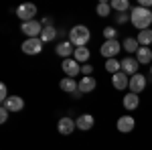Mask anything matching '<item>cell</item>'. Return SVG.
Here are the masks:
<instances>
[{
    "instance_id": "3",
    "label": "cell",
    "mask_w": 152,
    "mask_h": 150,
    "mask_svg": "<svg viewBox=\"0 0 152 150\" xmlns=\"http://www.w3.org/2000/svg\"><path fill=\"white\" fill-rule=\"evenodd\" d=\"M99 51H102V55H104L105 59H116V55L122 51V45H120L118 39H112V41H105Z\"/></svg>"
},
{
    "instance_id": "34",
    "label": "cell",
    "mask_w": 152,
    "mask_h": 150,
    "mask_svg": "<svg viewBox=\"0 0 152 150\" xmlns=\"http://www.w3.org/2000/svg\"><path fill=\"white\" fill-rule=\"evenodd\" d=\"M150 73H152V65H150Z\"/></svg>"
},
{
    "instance_id": "5",
    "label": "cell",
    "mask_w": 152,
    "mask_h": 150,
    "mask_svg": "<svg viewBox=\"0 0 152 150\" xmlns=\"http://www.w3.org/2000/svg\"><path fill=\"white\" fill-rule=\"evenodd\" d=\"M35 14H37V6H35V4H28V2H26V4H20V6L16 8V16H18L23 23L35 20V18H33Z\"/></svg>"
},
{
    "instance_id": "17",
    "label": "cell",
    "mask_w": 152,
    "mask_h": 150,
    "mask_svg": "<svg viewBox=\"0 0 152 150\" xmlns=\"http://www.w3.org/2000/svg\"><path fill=\"white\" fill-rule=\"evenodd\" d=\"M112 83H114V87L116 89H126L130 85V77L124 73V71H120L116 75H112Z\"/></svg>"
},
{
    "instance_id": "26",
    "label": "cell",
    "mask_w": 152,
    "mask_h": 150,
    "mask_svg": "<svg viewBox=\"0 0 152 150\" xmlns=\"http://www.w3.org/2000/svg\"><path fill=\"white\" fill-rule=\"evenodd\" d=\"M110 10H112V6H110L107 2H99V4H97V8H95V12H97V16H102V18H105V16H110Z\"/></svg>"
},
{
    "instance_id": "8",
    "label": "cell",
    "mask_w": 152,
    "mask_h": 150,
    "mask_svg": "<svg viewBox=\"0 0 152 150\" xmlns=\"http://www.w3.org/2000/svg\"><path fill=\"white\" fill-rule=\"evenodd\" d=\"M63 71H65V77H77L81 73V65H77V61L69 57L63 61Z\"/></svg>"
},
{
    "instance_id": "27",
    "label": "cell",
    "mask_w": 152,
    "mask_h": 150,
    "mask_svg": "<svg viewBox=\"0 0 152 150\" xmlns=\"http://www.w3.org/2000/svg\"><path fill=\"white\" fill-rule=\"evenodd\" d=\"M116 29H112V26H107V29H104V37H105V41H112V39H116Z\"/></svg>"
},
{
    "instance_id": "24",
    "label": "cell",
    "mask_w": 152,
    "mask_h": 150,
    "mask_svg": "<svg viewBox=\"0 0 152 150\" xmlns=\"http://www.w3.org/2000/svg\"><path fill=\"white\" fill-rule=\"evenodd\" d=\"M73 59H75L77 63H85V61L89 59V49H87V47H77L75 53H73Z\"/></svg>"
},
{
    "instance_id": "32",
    "label": "cell",
    "mask_w": 152,
    "mask_h": 150,
    "mask_svg": "<svg viewBox=\"0 0 152 150\" xmlns=\"http://www.w3.org/2000/svg\"><path fill=\"white\" fill-rule=\"evenodd\" d=\"M140 6H142V8H148V10H150V8H152V0H140Z\"/></svg>"
},
{
    "instance_id": "14",
    "label": "cell",
    "mask_w": 152,
    "mask_h": 150,
    "mask_svg": "<svg viewBox=\"0 0 152 150\" xmlns=\"http://www.w3.org/2000/svg\"><path fill=\"white\" fill-rule=\"evenodd\" d=\"M59 87H61V91H65V93H75L79 89V81H75L73 77H63L59 81Z\"/></svg>"
},
{
    "instance_id": "30",
    "label": "cell",
    "mask_w": 152,
    "mask_h": 150,
    "mask_svg": "<svg viewBox=\"0 0 152 150\" xmlns=\"http://www.w3.org/2000/svg\"><path fill=\"white\" fill-rule=\"evenodd\" d=\"M91 71H94V67H91V65H83V67H81L83 77H91Z\"/></svg>"
},
{
    "instance_id": "10",
    "label": "cell",
    "mask_w": 152,
    "mask_h": 150,
    "mask_svg": "<svg viewBox=\"0 0 152 150\" xmlns=\"http://www.w3.org/2000/svg\"><path fill=\"white\" fill-rule=\"evenodd\" d=\"M95 124L94 116L91 114H81L77 120H75V126H77V130H81V132H87V130H91Z\"/></svg>"
},
{
    "instance_id": "16",
    "label": "cell",
    "mask_w": 152,
    "mask_h": 150,
    "mask_svg": "<svg viewBox=\"0 0 152 150\" xmlns=\"http://www.w3.org/2000/svg\"><path fill=\"white\" fill-rule=\"evenodd\" d=\"M136 59H138V63L140 65H152V49L150 47H140L138 51H136Z\"/></svg>"
},
{
    "instance_id": "22",
    "label": "cell",
    "mask_w": 152,
    "mask_h": 150,
    "mask_svg": "<svg viewBox=\"0 0 152 150\" xmlns=\"http://www.w3.org/2000/svg\"><path fill=\"white\" fill-rule=\"evenodd\" d=\"M55 37H57V29H55V26H45L39 39H41L43 43H51V41H55Z\"/></svg>"
},
{
    "instance_id": "29",
    "label": "cell",
    "mask_w": 152,
    "mask_h": 150,
    "mask_svg": "<svg viewBox=\"0 0 152 150\" xmlns=\"http://www.w3.org/2000/svg\"><path fill=\"white\" fill-rule=\"evenodd\" d=\"M8 114H10V112H8V110H6V108L2 105V108H0V122H2V124H4V122L8 120Z\"/></svg>"
},
{
    "instance_id": "19",
    "label": "cell",
    "mask_w": 152,
    "mask_h": 150,
    "mask_svg": "<svg viewBox=\"0 0 152 150\" xmlns=\"http://www.w3.org/2000/svg\"><path fill=\"white\" fill-rule=\"evenodd\" d=\"M122 49H124L126 53H136V51L140 49V43H138L136 39H132V37H126L124 43H122Z\"/></svg>"
},
{
    "instance_id": "28",
    "label": "cell",
    "mask_w": 152,
    "mask_h": 150,
    "mask_svg": "<svg viewBox=\"0 0 152 150\" xmlns=\"http://www.w3.org/2000/svg\"><path fill=\"white\" fill-rule=\"evenodd\" d=\"M8 97H10V95H8V89H6V85L2 83V85H0V100H2V102H6Z\"/></svg>"
},
{
    "instance_id": "15",
    "label": "cell",
    "mask_w": 152,
    "mask_h": 150,
    "mask_svg": "<svg viewBox=\"0 0 152 150\" xmlns=\"http://www.w3.org/2000/svg\"><path fill=\"white\" fill-rule=\"evenodd\" d=\"M55 53H57L59 57H65V59H69L73 53H75V47L71 45V41H63V43H59L57 49H55Z\"/></svg>"
},
{
    "instance_id": "9",
    "label": "cell",
    "mask_w": 152,
    "mask_h": 150,
    "mask_svg": "<svg viewBox=\"0 0 152 150\" xmlns=\"http://www.w3.org/2000/svg\"><path fill=\"white\" fill-rule=\"evenodd\" d=\"M138 67H140V63H138L136 57H126L124 61H122V71H124L128 77L136 75V73H138Z\"/></svg>"
},
{
    "instance_id": "31",
    "label": "cell",
    "mask_w": 152,
    "mask_h": 150,
    "mask_svg": "<svg viewBox=\"0 0 152 150\" xmlns=\"http://www.w3.org/2000/svg\"><path fill=\"white\" fill-rule=\"evenodd\" d=\"M128 18H130V16H126V12H120V14L116 16V23H126Z\"/></svg>"
},
{
    "instance_id": "4",
    "label": "cell",
    "mask_w": 152,
    "mask_h": 150,
    "mask_svg": "<svg viewBox=\"0 0 152 150\" xmlns=\"http://www.w3.org/2000/svg\"><path fill=\"white\" fill-rule=\"evenodd\" d=\"M20 31H23L28 39H39V37H41V33H43V23H39V20H28V23H23Z\"/></svg>"
},
{
    "instance_id": "2",
    "label": "cell",
    "mask_w": 152,
    "mask_h": 150,
    "mask_svg": "<svg viewBox=\"0 0 152 150\" xmlns=\"http://www.w3.org/2000/svg\"><path fill=\"white\" fill-rule=\"evenodd\" d=\"M89 39H91V33H89V29L85 26V24H77V26H73L69 33V41L71 45L75 47H85L89 43Z\"/></svg>"
},
{
    "instance_id": "7",
    "label": "cell",
    "mask_w": 152,
    "mask_h": 150,
    "mask_svg": "<svg viewBox=\"0 0 152 150\" xmlns=\"http://www.w3.org/2000/svg\"><path fill=\"white\" fill-rule=\"evenodd\" d=\"M130 91L132 93H142L144 91V87H146V77L142 75V73H136V75H132L130 77Z\"/></svg>"
},
{
    "instance_id": "23",
    "label": "cell",
    "mask_w": 152,
    "mask_h": 150,
    "mask_svg": "<svg viewBox=\"0 0 152 150\" xmlns=\"http://www.w3.org/2000/svg\"><path fill=\"white\" fill-rule=\"evenodd\" d=\"M105 71L112 73V75L120 73V71H122V61H118V59H107V61H105Z\"/></svg>"
},
{
    "instance_id": "25",
    "label": "cell",
    "mask_w": 152,
    "mask_h": 150,
    "mask_svg": "<svg viewBox=\"0 0 152 150\" xmlns=\"http://www.w3.org/2000/svg\"><path fill=\"white\" fill-rule=\"evenodd\" d=\"M110 6H112L114 10H118V12H128L130 2H128V0H112Z\"/></svg>"
},
{
    "instance_id": "21",
    "label": "cell",
    "mask_w": 152,
    "mask_h": 150,
    "mask_svg": "<svg viewBox=\"0 0 152 150\" xmlns=\"http://www.w3.org/2000/svg\"><path fill=\"white\" fill-rule=\"evenodd\" d=\"M95 89V79L94 77H83L81 81H79V91L81 93H89Z\"/></svg>"
},
{
    "instance_id": "6",
    "label": "cell",
    "mask_w": 152,
    "mask_h": 150,
    "mask_svg": "<svg viewBox=\"0 0 152 150\" xmlns=\"http://www.w3.org/2000/svg\"><path fill=\"white\" fill-rule=\"evenodd\" d=\"M20 49H23V53H26V55H39L43 51V41L41 39H26L23 45H20Z\"/></svg>"
},
{
    "instance_id": "13",
    "label": "cell",
    "mask_w": 152,
    "mask_h": 150,
    "mask_svg": "<svg viewBox=\"0 0 152 150\" xmlns=\"http://www.w3.org/2000/svg\"><path fill=\"white\" fill-rule=\"evenodd\" d=\"M2 105H4L8 112H20L24 108V102H23V97H18V95H10L6 102H2Z\"/></svg>"
},
{
    "instance_id": "20",
    "label": "cell",
    "mask_w": 152,
    "mask_h": 150,
    "mask_svg": "<svg viewBox=\"0 0 152 150\" xmlns=\"http://www.w3.org/2000/svg\"><path fill=\"white\" fill-rule=\"evenodd\" d=\"M136 41L140 43V47H148V45H152V29L140 31V33H138V37H136Z\"/></svg>"
},
{
    "instance_id": "18",
    "label": "cell",
    "mask_w": 152,
    "mask_h": 150,
    "mask_svg": "<svg viewBox=\"0 0 152 150\" xmlns=\"http://www.w3.org/2000/svg\"><path fill=\"white\" fill-rule=\"evenodd\" d=\"M122 104H124V108L126 110H136L138 105H140V97H138V93H126V97L122 100Z\"/></svg>"
},
{
    "instance_id": "11",
    "label": "cell",
    "mask_w": 152,
    "mask_h": 150,
    "mask_svg": "<svg viewBox=\"0 0 152 150\" xmlns=\"http://www.w3.org/2000/svg\"><path fill=\"white\" fill-rule=\"evenodd\" d=\"M75 128L77 126H75V120H73V118H61V120L57 122V130L63 134V136H69Z\"/></svg>"
},
{
    "instance_id": "12",
    "label": "cell",
    "mask_w": 152,
    "mask_h": 150,
    "mask_svg": "<svg viewBox=\"0 0 152 150\" xmlns=\"http://www.w3.org/2000/svg\"><path fill=\"white\" fill-rule=\"evenodd\" d=\"M118 130L122 132V134H128V132H132L134 130V126H136V120L132 118V116H122L120 120H118Z\"/></svg>"
},
{
    "instance_id": "1",
    "label": "cell",
    "mask_w": 152,
    "mask_h": 150,
    "mask_svg": "<svg viewBox=\"0 0 152 150\" xmlns=\"http://www.w3.org/2000/svg\"><path fill=\"white\" fill-rule=\"evenodd\" d=\"M130 20H132V24L138 31H146V29L152 26V10L142 8L140 4H138V6H134L132 12H130Z\"/></svg>"
},
{
    "instance_id": "33",
    "label": "cell",
    "mask_w": 152,
    "mask_h": 150,
    "mask_svg": "<svg viewBox=\"0 0 152 150\" xmlns=\"http://www.w3.org/2000/svg\"><path fill=\"white\" fill-rule=\"evenodd\" d=\"M81 95H83V93L79 91V89H77V91H75V93H71V97H75V100H79V97H81Z\"/></svg>"
}]
</instances>
